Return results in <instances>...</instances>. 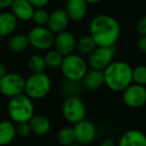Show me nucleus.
Here are the masks:
<instances>
[{
  "label": "nucleus",
  "instance_id": "35",
  "mask_svg": "<svg viewBox=\"0 0 146 146\" xmlns=\"http://www.w3.org/2000/svg\"><path fill=\"white\" fill-rule=\"evenodd\" d=\"M7 73V69H6V66L3 64L2 62H0V78L2 77L3 75H5Z\"/></svg>",
  "mask_w": 146,
  "mask_h": 146
},
{
  "label": "nucleus",
  "instance_id": "28",
  "mask_svg": "<svg viewBox=\"0 0 146 146\" xmlns=\"http://www.w3.org/2000/svg\"><path fill=\"white\" fill-rule=\"evenodd\" d=\"M49 13L43 8H35L32 14L31 20L37 25V26H45L48 21Z\"/></svg>",
  "mask_w": 146,
  "mask_h": 146
},
{
  "label": "nucleus",
  "instance_id": "30",
  "mask_svg": "<svg viewBox=\"0 0 146 146\" xmlns=\"http://www.w3.org/2000/svg\"><path fill=\"white\" fill-rule=\"evenodd\" d=\"M136 32L140 35V36H143L146 35V17L143 16L137 21L136 23Z\"/></svg>",
  "mask_w": 146,
  "mask_h": 146
},
{
  "label": "nucleus",
  "instance_id": "4",
  "mask_svg": "<svg viewBox=\"0 0 146 146\" xmlns=\"http://www.w3.org/2000/svg\"><path fill=\"white\" fill-rule=\"evenodd\" d=\"M87 60L81 54L71 53L63 56L62 63L60 65L61 72L65 79L81 81L88 71Z\"/></svg>",
  "mask_w": 146,
  "mask_h": 146
},
{
  "label": "nucleus",
  "instance_id": "25",
  "mask_svg": "<svg viewBox=\"0 0 146 146\" xmlns=\"http://www.w3.org/2000/svg\"><path fill=\"white\" fill-rule=\"evenodd\" d=\"M45 63L47 67H50L52 69L60 68V65L63 60V55L60 54L55 49H49L44 56Z\"/></svg>",
  "mask_w": 146,
  "mask_h": 146
},
{
  "label": "nucleus",
  "instance_id": "5",
  "mask_svg": "<svg viewBox=\"0 0 146 146\" xmlns=\"http://www.w3.org/2000/svg\"><path fill=\"white\" fill-rule=\"evenodd\" d=\"M52 81L45 72L32 73L25 79L24 93L32 100H40L51 91Z\"/></svg>",
  "mask_w": 146,
  "mask_h": 146
},
{
  "label": "nucleus",
  "instance_id": "16",
  "mask_svg": "<svg viewBox=\"0 0 146 146\" xmlns=\"http://www.w3.org/2000/svg\"><path fill=\"white\" fill-rule=\"evenodd\" d=\"M117 146H146V136L141 130H127L119 138Z\"/></svg>",
  "mask_w": 146,
  "mask_h": 146
},
{
  "label": "nucleus",
  "instance_id": "36",
  "mask_svg": "<svg viewBox=\"0 0 146 146\" xmlns=\"http://www.w3.org/2000/svg\"><path fill=\"white\" fill-rule=\"evenodd\" d=\"M85 1L88 3V4H96V3L101 2V1H103V0H85Z\"/></svg>",
  "mask_w": 146,
  "mask_h": 146
},
{
  "label": "nucleus",
  "instance_id": "19",
  "mask_svg": "<svg viewBox=\"0 0 146 146\" xmlns=\"http://www.w3.org/2000/svg\"><path fill=\"white\" fill-rule=\"evenodd\" d=\"M18 24L16 17L9 11L0 13V38L11 35L15 31Z\"/></svg>",
  "mask_w": 146,
  "mask_h": 146
},
{
  "label": "nucleus",
  "instance_id": "9",
  "mask_svg": "<svg viewBox=\"0 0 146 146\" xmlns=\"http://www.w3.org/2000/svg\"><path fill=\"white\" fill-rule=\"evenodd\" d=\"M114 55V46H96L94 50L88 54V66L91 69L103 71L113 61Z\"/></svg>",
  "mask_w": 146,
  "mask_h": 146
},
{
  "label": "nucleus",
  "instance_id": "6",
  "mask_svg": "<svg viewBox=\"0 0 146 146\" xmlns=\"http://www.w3.org/2000/svg\"><path fill=\"white\" fill-rule=\"evenodd\" d=\"M62 115L68 122L75 124L85 119L86 106L83 100L78 95L67 96L62 102L61 106Z\"/></svg>",
  "mask_w": 146,
  "mask_h": 146
},
{
  "label": "nucleus",
  "instance_id": "13",
  "mask_svg": "<svg viewBox=\"0 0 146 146\" xmlns=\"http://www.w3.org/2000/svg\"><path fill=\"white\" fill-rule=\"evenodd\" d=\"M69 18L64 9H56L49 14L46 27L52 33H59L66 30L69 24Z\"/></svg>",
  "mask_w": 146,
  "mask_h": 146
},
{
  "label": "nucleus",
  "instance_id": "32",
  "mask_svg": "<svg viewBox=\"0 0 146 146\" xmlns=\"http://www.w3.org/2000/svg\"><path fill=\"white\" fill-rule=\"evenodd\" d=\"M28 1L33 5L34 8H43L50 2L51 0H28Z\"/></svg>",
  "mask_w": 146,
  "mask_h": 146
},
{
  "label": "nucleus",
  "instance_id": "18",
  "mask_svg": "<svg viewBox=\"0 0 146 146\" xmlns=\"http://www.w3.org/2000/svg\"><path fill=\"white\" fill-rule=\"evenodd\" d=\"M31 128V132L36 135H46L51 129V121L47 116L42 114H34L28 121Z\"/></svg>",
  "mask_w": 146,
  "mask_h": 146
},
{
  "label": "nucleus",
  "instance_id": "10",
  "mask_svg": "<svg viewBox=\"0 0 146 146\" xmlns=\"http://www.w3.org/2000/svg\"><path fill=\"white\" fill-rule=\"evenodd\" d=\"M122 100L127 107L132 109L142 107L146 102L145 86L132 82L122 91Z\"/></svg>",
  "mask_w": 146,
  "mask_h": 146
},
{
  "label": "nucleus",
  "instance_id": "26",
  "mask_svg": "<svg viewBox=\"0 0 146 146\" xmlns=\"http://www.w3.org/2000/svg\"><path fill=\"white\" fill-rule=\"evenodd\" d=\"M62 88L63 93L67 94V96L71 95H77L82 89V84L81 81H74V80H69L65 79L62 82Z\"/></svg>",
  "mask_w": 146,
  "mask_h": 146
},
{
  "label": "nucleus",
  "instance_id": "11",
  "mask_svg": "<svg viewBox=\"0 0 146 146\" xmlns=\"http://www.w3.org/2000/svg\"><path fill=\"white\" fill-rule=\"evenodd\" d=\"M72 128L75 135V141L82 145L93 142L97 136V128L89 120H81L74 124Z\"/></svg>",
  "mask_w": 146,
  "mask_h": 146
},
{
  "label": "nucleus",
  "instance_id": "27",
  "mask_svg": "<svg viewBox=\"0 0 146 146\" xmlns=\"http://www.w3.org/2000/svg\"><path fill=\"white\" fill-rule=\"evenodd\" d=\"M132 82L139 85L146 84V67L145 65H138L132 68Z\"/></svg>",
  "mask_w": 146,
  "mask_h": 146
},
{
  "label": "nucleus",
  "instance_id": "7",
  "mask_svg": "<svg viewBox=\"0 0 146 146\" xmlns=\"http://www.w3.org/2000/svg\"><path fill=\"white\" fill-rule=\"evenodd\" d=\"M29 46L40 51H47L53 47L54 33H52L46 26H35L28 32Z\"/></svg>",
  "mask_w": 146,
  "mask_h": 146
},
{
  "label": "nucleus",
  "instance_id": "34",
  "mask_svg": "<svg viewBox=\"0 0 146 146\" xmlns=\"http://www.w3.org/2000/svg\"><path fill=\"white\" fill-rule=\"evenodd\" d=\"M13 0H0V9H6L10 7Z\"/></svg>",
  "mask_w": 146,
  "mask_h": 146
},
{
  "label": "nucleus",
  "instance_id": "21",
  "mask_svg": "<svg viewBox=\"0 0 146 146\" xmlns=\"http://www.w3.org/2000/svg\"><path fill=\"white\" fill-rule=\"evenodd\" d=\"M8 49L13 53H21L29 47V42L26 35L14 34L8 39Z\"/></svg>",
  "mask_w": 146,
  "mask_h": 146
},
{
  "label": "nucleus",
  "instance_id": "29",
  "mask_svg": "<svg viewBox=\"0 0 146 146\" xmlns=\"http://www.w3.org/2000/svg\"><path fill=\"white\" fill-rule=\"evenodd\" d=\"M15 129H16V135L20 136V137H26L31 133V128L28 122L17 123L15 125Z\"/></svg>",
  "mask_w": 146,
  "mask_h": 146
},
{
  "label": "nucleus",
  "instance_id": "23",
  "mask_svg": "<svg viewBox=\"0 0 146 146\" xmlns=\"http://www.w3.org/2000/svg\"><path fill=\"white\" fill-rule=\"evenodd\" d=\"M57 141L62 146H68L76 142L73 128L69 127V126H65V127L61 128L57 133Z\"/></svg>",
  "mask_w": 146,
  "mask_h": 146
},
{
  "label": "nucleus",
  "instance_id": "3",
  "mask_svg": "<svg viewBox=\"0 0 146 146\" xmlns=\"http://www.w3.org/2000/svg\"><path fill=\"white\" fill-rule=\"evenodd\" d=\"M7 112L13 123L28 122L35 114L33 100L25 93H21L14 97L9 98L7 104Z\"/></svg>",
  "mask_w": 146,
  "mask_h": 146
},
{
  "label": "nucleus",
  "instance_id": "17",
  "mask_svg": "<svg viewBox=\"0 0 146 146\" xmlns=\"http://www.w3.org/2000/svg\"><path fill=\"white\" fill-rule=\"evenodd\" d=\"M81 84L86 89L91 90V91L99 89L104 85L103 71L95 70V69L88 70L83 79L81 80Z\"/></svg>",
  "mask_w": 146,
  "mask_h": 146
},
{
  "label": "nucleus",
  "instance_id": "12",
  "mask_svg": "<svg viewBox=\"0 0 146 146\" xmlns=\"http://www.w3.org/2000/svg\"><path fill=\"white\" fill-rule=\"evenodd\" d=\"M53 46L55 47V50H57L63 56L71 54L76 48V38L70 31H61L57 33L56 36H54Z\"/></svg>",
  "mask_w": 146,
  "mask_h": 146
},
{
  "label": "nucleus",
  "instance_id": "31",
  "mask_svg": "<svg viewBox=\"0 0 146 146\" xmlns=\"http://www.w3.org/2000/svg\"><path fill=\"white\" fill-rule=\"evenodd\" d=\"M136 47L141 53L146 52V35L140 36L136 41Z\"/></svg>",
  "mask_w": 146,
  "mask_h": 146
},
{
  "label": "nucleus",
  "instance_id": "22",
  "mask_svg": "<svg viewBox=\"0 0 146 146\" xmlns=\"http://www.w3.org/2000/svg\"><path fill=\"white\" fill-rule=\"evenodd\" d=\"M96 47L95 42L91 38L90 35L81 36L78 40H76V48L81 55H88L94 50Z\"/></svg>",
  "mask_w": 146,
  "mask_h": 146
},
{
  "label": "nucleus",
  "instance_id": "20",
  "mask_svg": "<svg viewBox=\"0 0 146 146\" xmlns=\"http://www.w3.org/2000/svg\"><path fill=\"white\" fill-rule=\"evenodd\" d=\"M16 136L15 124L11 120L0 121V146H6L14 140Z\"/></svg>",
  "mask_w": 146,
  "mask_h": 146
},
{
  "label": "nucleus",
  "instance_id": "2",
  "mask_svg": "<svg viewBox=\"0 0 146 146\" xmlns=\"http://www.w3.org/2000/svg\"><path fill=\"white\" fill-rule=\"evenodd\" d=\"M104 84L115 92L123 91L132 83V67L125 61H112L103 70Z\"/></svg>",
  "mask_w": 146,
  "mask_h": 146
},
{
  "label": "nucleus",
  "instance_id": "8",
  "mask_svg": "<svg viewBox=\"0 0 146 146\" xmlns=\"http://www.w3.org/2000/svg\"><path fill=\"white\" fill-rule=\"evenodd\" d=\"M25 78L19 73L7 72L0 78V93L5 97H14L24 93Z\"/></svg>",
  "mask_w": 146,
  "mask_h": 146
},
{
  "label": "nucleus",
  "instance_id": "15",
  "mask_svg": "<svg viewBox=\"0 0 146 146\" xmlns=\"http://www.w3.org/2000/svg\"><path fill=\"white\" fill-rule=\"evenodd\" d=\"M88 3L85 0H68L64 9L69 20L80 21L87 14Z\"/></svg>",
  "mask_w": 146,
  "mask_h": 146
},
{
  "label": "nucleus",
  "instance_id": "37",
  "mask_svg": "<svg viewBox=\"0 0 146 146\" xmlns=\"http://www.w3.org/2000/svg\"><path fill=\"white\" fill-rule=\"evenodd\" d=\"M68 146H81V144H79V143H76V142H74V143L70 144V145H68Z\"/></svg>",
  "mask_w": 146,
  "mask_h": 146
},
{
  "label": "nucleus",
  "instance_id": "1",
  "mask_svg": "<svg viewBox=\"0 0 146 146\" xmlns=\"http://www.w3.org/2000/svg\"><path fill=\"white\" fill-rule=\"evenodd\" d=\"M121 33V27L111 15L98 14L89 24V35L96 46H114Z\"/></svg>",
  "mask_w": 146,
  "mask_h": 146
},
{
  "label": "nucleus",
  "instance_id": "14",
  "mask_svg": "<svg viewBox=\"0 0 146 146\" xmlns=\"http://www.w3.org/2000/svg\"><path fill=\"white\" fill-rule=\"evenodd\" d=\"M11 13L16 17L17 20L27 22L32 18L34 7L28 0H13L10 5Z\"/></svg>",
  "mask_w": 146,
  "mask_h": 146
},
{
  "label": "nucleus",
  "instance_id": "24",
  "mask_svg": "<svg viewBox=\"0 0 146 146\" xmlns=\"http://www.w3.org/2000/svg\"><path fill=\"white\" fill-rule=\"evenodd\" d=\"M44 56L41 54H33L28 59V68L32 73L44 72L46 69Z\"/></svg>",
  "mask_w": 146,
  "mask_h": 146
},
{
  "label": "nucleus",
  "instance_id": "33",
  "mask_svg": "<svg viewBox=\"0 0 146 146\" xmlns=\"http://www.w3.org/2000/svg\"><path fill=\"white\" fill-rule=\"evenodd\" d=\"M100 146H117V145H116V143L114 142L113 139H111V138H105V139H103L101 141Z\"/></svg>",
  "mask_w": 146,
  "mask_h": 146
}]
</instances>
